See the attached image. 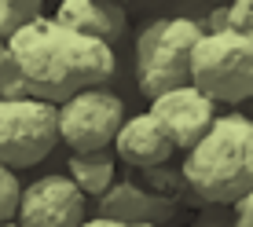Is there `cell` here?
<instances>
[{
  "label": "cell",
  "mask_w": 253,
  "mask_h": 227,
  "mask_svg": "<svg viewBox=\"0 0 253 227\" xmlns=\"http://www.w3.org/2000/svg\"><path fill=\"white\" fill-rule=\"evenodd\" d=\"M198 205H235L253 190V121L246 114H216L209 132L180 161Z\"/></svg>",
  "instance_id": "obj_2"
},
{
  "label": "cell",
  "mask_w": 253,
  "mask_h": 227,
  "mask_svg": "<svg viewBox=\"0 0 253 227\" xmlns=\"http://www.w3.org/2000/svg\"><path fill=\"white\" fill-rule=\"evenodd\" d=\"M59 143L55 107L44 99L0 103V165L4 169H30L44 161Z\"/></svg>",
  "instance_id": "obj_5"
},
{
  "label": "cell",
  "mask_w": 253,
  "mask_h": 227,
  "mask_svg": "<svg viewBox=\"0 0 253 227\" xmlns=\"http://www.w3.org/2000/svg\"><path fill=\"white\" fill-rule=\"evenodd\" d=\"M63 176L81 190L84 198H99L110 183L118 180V158L110 151H92V154H70Z\"/></svg>",
  "instance_id": "obj_12"
},
{
  "label": "cell",
  "mask_w": 253,
  "mask_h": 227,
  "mask_svg": "<svg viewBox=\"0 0 253 227\" xmlns=\"http://www.w3.org/2000/svg\"><path fill=\"white\" fill-rule=\"evenodd\" d=\"M180 209L151 198L147 190H139L132 180H114L99 198H95V216L99 220H114L125 227H169L176 220Z\"/></svg>",
  "instance_id": "obj_9"
},
{
  "label": "cell",
  "mask_w": 253,
  "mask_h": 227,
  "mask_svg": "<svg viewBox=\"0 0 253 227\" xmlns=\"http://www.w3.org/2000/svg\"><path fill=\"white\" fill-rule=\"evenodd\" d=\"M7 63H11V59H7V44H4V40H0V70H4Z\"/></svg>",
  "instance_id": "obj_21"
},
{
  "label": "cell",
  "mask_w": 253,
  "mask_h": 227,
  "mask_svg": "<svg viewBox=\"0 0 253 227\" xmlns=\"http://www.w3.org/2000/svg\"><path fill=\"white\" fill-rule=\"evenodd\" d=\"M246 40H250V44H253V33H250V37H246Z\"/></svg>",
  "instance_id": "obj_22"
},
{
  "label": "cell",
  "mask_w": 253,
  "mask_h": 227,
  "mask_svg": "<svg viewBox=\"0 0 253 227\" xmlns=\"http://www.w3.org/2000/svg\"><path fill=\"white\" fill-rule=\"evenodd\" d=\"M191 227H235L231 224V205H202Z\"/></svg>",
  "instance_id": "obj_18"
},
{
  "label": "cell",
  "mask_w": 253,
  "mask_h": 227,
  "mask_svg": "<svg viewBox=\"0 0 253 227\" xmlns=\"http://www.w3.org/2000/svg\"><path fill=\"white\" fill-rule=\"evenodd\" d=\"M224 30L250 37L253 33V0H235V4L224 7Z\"/></svg>",
  "instance_id": "obj_16"
},
{
  "label": "cell",
  "mask_w": 253,
  "mask_h": 227,
  "mask_svg": "<svg viewBox=\"0 0 253 227\" xmlns=\"http://www.w3.org/2000/svg\"><path fill=\"white\" fill-rule=\"evenodd\" d=\"M110 147H114V158H121L128 169H154V165L172 161V154H176L151 114H132V117H125Z\"/></svg>",
  "instance_id": "obj_10"
},
{
  "label": "cell",
  "mask_w": 253,
  "mask_h": 227,
  "mask_svg": "<svg viewBox=\"0 0 253 227\" xmlns=\"http://www.w3.org/2000/svg\"><path fill=\"white\" fill-rule=\"evenodd\" d=\"M121 121H125V99L107 88L77 92L55 107V132L70 147V154L110 151Z\"/></svg>",
  "instance_id": "obj_4"
},
{
  "label": "cell",
  "mask_w": 253,
  "mask_h": 227,
  "mask_svg": "<svg viewBox=\"0 0 253 227\" xmlns=\"http://www.w3.org/2000/svg\"><path fill=\"white\" fill-rule=\"evenodd\" d=\"M7 59L30 84V92L51 107L77 92L103 88V81H110L114 74V48L70 33L44 15L7 40Z\"/></svg>",
  "instance_id": "obj_1"
},
{
  "label": "cell",
  "mask_w": 253,
  "mask_h": 227,
  "mask_svg": "<svg viewBox=\"0 0 253 227\" xmlns=\"http://www.w3.org/2000/svg\"><path fill=\"white\" fill-rule=\"evenodd\" d=\"M51 19L70 33L103 40L107 48H114V40L125 37V7L110 0H63Z\"/></svg>",
  "instance_id": "obj_11"
},
{
  "label": "cell",
  "mask_w": 253,
  "mask_h": 227,
  "mask_svg": "<svg viewBox=\"0 0 253 227\" xmlns=\"http://www.w3.org/2000/svg\"><path fill=\"white\" fill-rule=\"evenodd\" d=\"M0 227H15V224H0Z\"/></svg>",
  "instance_id": "obj_23"
},
{
  "label": "cell",
  "mask_w": 253,
  "mask_h": 227,
  "mask_svg": "<svg viewBox=\"0 0 253 227\" xmlns=\"http://www.w3.org/2000/svg\"><path fill=\"white\" fill-rule=\"evenodd\" d=\"M187 84L209 103L253 99V44L239 33H202L191 51Z\"/></svg>",
  "instance_id": "obj_3"
},
{
  "label": "cell",
  "mask_w": 253,
  "mask_h": 227,
  "mask_svg": "<svg viewBox=\"0 0 253 227\" xmlns=\"http://www.w3.org/2000/svg\"><path fill=\"white\" fill-rule=\"evenodd\" d=\"M22 99H37V95L30 92V84L22 81V74L7 63L0 70V103H22Z\"/></svg>",
  "instance_id": "obj_17"
},
{
  "label": "cell",
  "mask_w": 253,
  "mask_h": 227,
  "mask_svg": "<svg viewBox=\"0 0 253 227\" xmlns=\"http://www.w3.org/2000/svg\"><path fill=\"white\" fill-rule=\"evenodd\" d=\"M250 121H253V117H250Z\"/></svg>",
  "instance_id": "obj_24"
},
{
  "label": "cell",
  "mask_w": 253,
  "mask_h": 227,
  "mask_svg": "<svg viewBox=\"0 0 253 227\" xmlns=\"http://www.w3.org/2000/svg\"><path fill=\"white\" fill-rule=\"evenodd\" d=\"M231 224L235 227H253V190L231 205Z\"/></svg>",
  "instance_id": "obj_19"
},
{
  "label": "cell",
  "mask_w": 253,
  "mask_h": 227,
  "mask_svg": "<svg viewBox=\"0 0 253 227\" xmlns=\"http://www.w3.org/2000/svg\"><path fill=\"white\" fill-rule=\"evenodd\" d=\"M84 220H88V198L63 172H48L22 187L15 227H81Z\"/></svg>",
  "instance_id": "obj_7"
},
{
  "label": "cell",
  "mask_w": 253,
  "mask_h": 227,
  "mask_svg": "<svg viewBox=\"0 0 253 227\" xmlns=\"http://www.w3.org/2000/svg\"><path fill=\"white\" fill-rule=\"evenodd\" d=\"M128 180H132L139 190H147L151 198H158V202L172 205V209H180V202H195L184 176H180V165H172V161L154 165V169H132Z\"/></svg>",
  "instance_id": "obj_13"
},
{
  "label": "cell",
  "mask_w": 253,
  "mask_h": 227,
  "mask_svg": "<svg viewBox=\"0 0 253 227\" xmlns=\"http://www.w3.org/2000/svg\"><path fill=\"white\" fill-rule=\"evenodd\" d=\"M147 114L158 121V128L172 143V151L187 154L191 147L209 132V125H213V117H216V107L202 92H195L191 84H184V88H172V92L158 95V99H151V110Z\"/></svg>",
  "instance_id": "obj_8"
},
{
  "label": "cell",
  "mask_w": 253,
  "mask_h": 227,
  "mask_svg": "<svg viewBox=\"0 0 253 227\" xmlns=\"http://www.w3.org/2000/svg\"><path fill=\"white\" fill-rule=\"evenodd\" d=\"M41 19V4L37 0H0V40H11L19 30H26L30 22Z\"/></svg>",
  "instance_id": "obj_14"
},
{
  "label": "cell",
  "mask_w": 253,
  "mask_h": 227,
  "mask_svg": "<svg viewBox=\"0 0 253 227\" xmlns=\"http://www.w3.org/2000/svg\"><path fill=\"white\" fill-rule=\"evenodd\" d=\"M19 198H22V183L11 169L0 165V224H15L19 213Z\"/></svg>",
  "instance_id": "obj_15"
},
{
  "label": "cell",
  "mask_w": 253,
  "mask_h": 227,
  "mask_svg": "<svg viewBox=\"0 0 253 227\" xmlns=\"http://www.w3.org/2000/svg\"><path fill=\"white\" fill-rule=\"evenodd\" d=\"M202 40V22L198 19H162V30L154 37L151 51L136 63V81L139 92L147 99H158V95L184 88L187 84V66H191V51Z\"/></svg>",
  "instance_id": "obj_6"
},
{
  "label": "cell",
  "mask_w": 253,
  "mask_h": 227,
  "mask_svg": "<svg viewBox=\"0 0 253 227\" xmlns=\"http://www.w3.org/2000/svg\"><path fill=\"white\" fill-rule=\"evenodd\" d=\"M81 227H125V224H114V220H99V216H92V220H84Z\"/></svg>",
  "instance_id": "obj_20"
}]
</instances>
